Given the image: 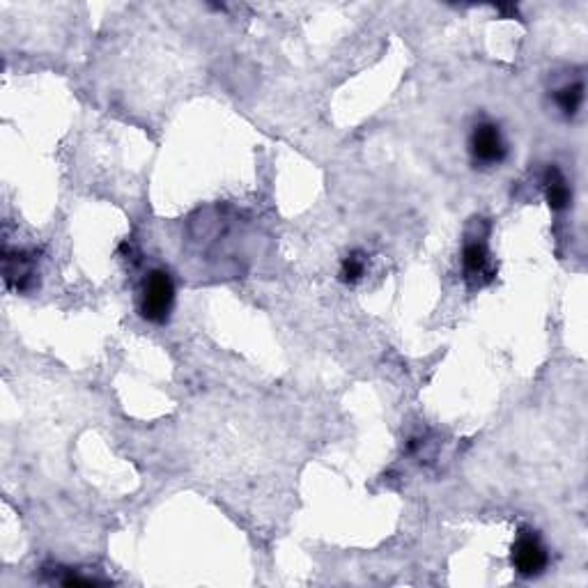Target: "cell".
Masks as SVG:
<instances>
[{"label":"cell","mask_w":588,"mask_h":588,"mask_svg":"<svg viewBox=\"0 0 588 588\" xmlns=\"http://www.w3.org/2000/svg\"><path fill=\"white\" fill-rule=\"evenodd\" d=\"M177 299L175 281L166 269H152L143 278L141 285V299H138V313L143 320L152 324H166L173 315Z\"/></svg>","instance_id":"1"},{"label":"cell","mask_w":588,"mask_h":588,"mask_svg":"<svg viewBox=\"0 0 588 588\" xmlns=\"http://www.w3.org/2000/svg\"><path fill=\"white\" fill-rule=\"evenodd\" d=\"M469 154L471 161L481 168H494L504 164L508 157V143L497 122H476L469 134Z\"/></svg>","instance_id":"2"},{"label":"cell","mask_w":588,"mask_h":588,"mask_svg":"<svg viewBox=\"0 0 588 588\" xmlns=\"http://www.w3.org/2000/svg\"><path fill=\"white\" fill-rule=\"evenodd\" d=\"M510 561H513V568L520 572L522 577H538L543 575L549 556L547 547L536 531H520V536L515 538L513 554H510Z\"/></svg>","instance_id":"3"},{"label":"cell","mask_w":588,"mask_h":588,"mask_svg":"<svg viewBox=\"0 0 588 588\" xmlns=\"http://www.w3.org/2000/svg\"><path fill=\"white\" fill-rule=\"evenodd\" d=\"M462 269L464 278L471 285L490 283L494 278V267L490 260V249H487L485 235H469L462 246Z\"/></svg>","instance_id":"4"},{"label":"cell","mask_w":588,"mask_h":588,"mask_svg":"<svg viewBox=\"0 0 588 588\" xmlns=\"http://www.w3.org/2000/svg\"><path fill=\"white\" fill-rule=\"evenodd\" d=\"M35 267H37V253L35 251H3V274L5 283L10 288H17L19 292L28 290L33 285L35 278Z\"/></svg>","instance_id":"5"},{"label":"cell","mask_w":588,"mask_h":588,"mask_svg":"<svg viewBox=\"0 0 588 588\" xmlns=\"http://www.w3.org/2000/svg\"><path fill=\"white\" fill-rule=\"evenodd\" d=\"M543 187H545V198H547L549 207H552L554 212L566 210L572 200V191L568 187L566 175H563L559 168L556 166L547 168V173L543 177Z\"/></svg>","instance_id":"6"},{"label":"cell","mask_w":588,"mask_h":588,"mask_svg":"<svg viewBox=\"0 0 588 588\" xmlns=\"http://www.w3.org/2000/svg\"><path fill=\"white\" fill-rule=\"evenodd\" d=\"M554 102L561 108V113L566 118H572V115L579 113V108L584 104V83L575 81V83H566L563 88L554 92Z\"/></svg>","instance_id":"7"},{"label":"cell","mask_w":588,"mask_h":588,"mask_svg":"<svg viewBox=\"0 0 588 588\" xmlns=\"http://www.w3.org/2000/svg\"><path fill=\"white\" fill-rule=\"evenodd\" d=\"M366 267H368L366 253H361V251L350 253L343 262H340V272H338L340 281H343V283L361 281V278L366 276Z\"/></svg>","instance_id":"8"}]
</instances>
